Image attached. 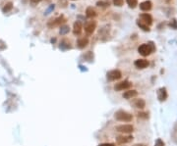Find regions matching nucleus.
Segmentation results:
<instances>
[{"label": "nucleus", "instance_id": "f257e3e1", "mask_svg": "<svg viewBox=\"0 0 177 146\" xmlns=\"http://www.w3.org/2000/svg\"><path fill=\"white\" fill-rule=\"evenodd\" d=\"M114 118L120 122H131L133 120V116L126 111L119 110L114 114Z\"/></svg>", "mask_w": 177, "mask_h": 146}, {"label": "nucleus", "instance_id": "f03ea898", "mask_svg": "<svg viewBox=\"0 0 177 146\" xmlns=\"http://www.w3.org/2000/svg\"><path fill=\"white\" fill-rule=\"evenodd\" d=\"M138 52L142 56L147 57V56H149L150 53H153V50H152V48H150V46L149 45V43H144V44H142V45L139 46Z\"/></svg>", "mask_w": 177, "mask_h": 146}, {"label": "nucleus", "instance_id": "7ed1b4c3", "mask_svg": "<svg viewBox=\"0 0 177 146\" xmlns=\"http://www.w3.org/2000/svg\"><path fill=\"white\" fill-rule=\"evenodd\" d=\"M106 77H107L108 81H117L119 78H121L122 74L119 70H112V71H109L107 73Z\"/></svg>", "mask_w": 177, "mask_h": 146}, {"label": "nucleus", "instance_id": "20e7f679", "mask_svg": "<svg viewBox=\"0 0 177 146\" xmlns=\"http://www.w3.org/2000/svg\"><path fill=\"white\" fill-rule=\"evenodd\" d=\"M132 87V82L128 81H124L121 82H118L114 85V89L116 91H121V90H126V89H129Z\"/></svg>", "mask_w": 177, "mask_h": 146}, {"label": "nucleus", "instance_id": "39448f33", "mask_svg": "<svg viewBox=\"0 0 177 146\" xmlns=\"http://www.w3.org/2000/svg\"><path fill=\"white\" fill-rule=\"evenodd\" d=\"M115 129L122 133H131L134 132V128L132 125H120L116 126Z\"/></svg>", "mask_w": 177, "mask_h": 146}, {"label": "nucleus", "instance_id": "423d86ee", "mask_svg": "<svg viewBox=\"0 0 177 146\" xmlns=\"http://www.w3.org/2000/svg\"><path fill=\"white\" fill-rule=\"evenodd\" d=\"M96 28V22L89 21V22H87L85 25V32L88 33V35H92V33L95 32Z\"/></svg>", "mask_w": 177, "mask_h": 146}, {"label": "nucleus", "instance_id": "0eeeda50", "mask_svg": "<svg viewBox=\"0 0 177 146\" xmlns=\"http://www.w3.org/2000/svg\"><path fill=\"white\" fill-rule=\"evenodd\" d=\"M66 20L65 18H64L63 15H61V16H59L58 18L54 19V20H50L49 22H48V27L49 28H53V27H56V26H59L61 25L62 23H65Z\"/></svg>", "mask_w": 177, "mask_h": 146}, {"label": "nucleus", "instance_id": "6e6552de", "mask_svg": "<svg viewBox=\"0 0 177 146\" xmlns=\"http://www.w3.org/2000/svg\"><path fill=\"white\" fill-rule=\"evenodd\" d=\"M140 21H142L143 23H145L146 25H148L149 27L150 25L153 24V17L150 16V14L148 13H143L140 15V19H139Z\"/></svg>", "mask_w": 177, "mask_h": 146}, {"label": "nucleus", "instance_id": "1a4fd4ad", "mask_svg": "<svg viewBox=\"0 0 177 146\" xmlns=\"http://www.w3.org/2000/svg\"><path fill=\"white\" fill-rule=\"evenodd\" d=\"M133 138L134 137L132 135H120V136L116 137V141H117V143L119 144H126L133 140Z\"/></svg>", "mask_w": 177, "mask_h": 146}, {"label": "nucleus", "instance_id": "9d476101", "mask_svg": "<svg viewBox=\"0 0 177 146\" xmlns=\"http://www.w3.org/2000/svg\"><path fill=\"white\" fill-rule=\"evenodd\" d=\"M157 98L160 101V102H163V101L166 100L167 98V91L165 87H160L159 90H157Z\"/></svg>", "mask_w": 177, "mask_h": 146}, {"label": "nucleus", "instance_id": "9b49d317", "mask_svg": "<svg viewBox=\"0 0 177 146\" xmlns=\"http://www.w3.org/2000/svg\"><path fill=\"white\" fill-rule=\"evenodd\" d=\"M134 65L137 67L138 69H146L149 66V61L146 59H138L135 61Z\"/></svg>", "mask_w": 177, "mask_h": 146}, {"label": "nucleus", "instance_id": "f8f14e48", "mask_svg": "<svg viewBox=\"0 0 177 146\" xmlns=\"http://www.w3.org/2000/svg\"><path fill=\"white\" fill-rule=\"evenodd\" d=\"M83 31V26L80 21H76L73 25V33L75 35H80Z\"/></svg>", "mask_w": 177, "mask_h": 146}, {"label": "nucleus", "instance_id": "ddd939ff", "mask_svg": "<svg viewBox=\"0 0 177 146\" xmlns=\"http://www.w3.org/2000/svg\"><path fill=\"white\" fill-rule=\"evenodd\" d=\"M152 7H153V3L150 0H146V1L140 3V9L142 11H147L148 12V11L152 9Z\"/></svg>", "mask_w": 177, "mask_h": 146}, {"label": "nucleus", "instance_id": "4468645a", "mask_svg": "<svg viewBox=\"0 0 177 146\" xmlns=\"http://www.w3.org/2000/svg\"><path fill=\"white\" fill-rule=\"evenodd\" d=\"M89 44V39L87 37H81V38L78 39L77 45L80 49H84V48Z\"/></svg>", "mask_w": 177, "mask_h": 146}, {"label": "nucleus", "instance_id": "2eb2a0df", "mask_svg": "<svg viewBox=\"0 0 177 146\" xmlns=\"http://www.w3.org/2000/svg\"><path fill=\"white\" fill-rule=\"evenodd\" d=\"M138 95V92L136 90H128V91H125L123 93V98L125 99H132L134 98V97H136Z\"/></svg>", "mask_w": 177, "mask_h": 146}, {"label": "nucleus", "instance_id": "dca6fc26", "mask_svg": "<svg viewBox=\"0 0 177 146\" xmlns=\"http://www.w3.org/2000/svg\"><path fill=\"white\" fill-rule=\"evenodd\" d=\"M86 16L87 18H90V19H93L96 16V11L93 8V7H88L86 10Z\"/></svg>", "mask_w": 177, "mask_h": 146}, {"label": "nucleus", "instance_id": "f3484780", "mask_svg": "<svg viewBox=\"0 0 177 146\" xmlns=\"http://www.w3.org/2000/svg\"><path fill=\"white\" fill-rule=\"evenodd\" d=\"M134 106L136 108H139V109H144V108L146 107V102L144 99H136L134 101Z\"/></svg>", "mask_w": 177, "mask_h": 146}, {"label": "nucleus", "instance_id": "a211bd4d", "mask_svg": "<svg viewBox=\"0 0 177 146\" xmlns=\"http://www.w3.org/2000/svg\"><path fill=\"white\" fill-rule=\"evenodd\" d=\"M137 26L140 29H142L143 31L144 32H150V27L148 25H146L145 23H143L142 21H140V20H137Z\"/></svg>", "mask_w": 177, "mask_h": 146}, {"label": "nucleus", "instance_id": "6ab92c4d", "mask_svg": "<svg viewBox=\"0 0 177 146\" xmlns=\"http://www.w3.org/2000/svg\"><path fill=\"white\" fill-rule=\"evenodd\" d=\"M70 32V28H69V26H67V25H63L60 27V29H59V33L61 35H67Z\"/></svg>", "mask_w": 177, "mask_h": 146}, {"label": "nucleus", "instance_id": "aec40b11", "mask_svg": "<svg viewBox=\"0 0 177 146\" xmlns=\"http://www.w3.org/2000/svg\"><path fill=\"white\" fill-rule=\"evenodd\" d=\"M12 9H13V3L12 2H8V3H6V4L4 5V7L2 8V12L6 14V13L10 12V11Z\"/></svg>", "mask_w": 177, "mask_h": 146}, {"label": "nucleus", "instance_id": "412c9836", "mask_svg": "<svg viewBox=\"0 0 177 146\" xmlns=\"http://www.w3.org/2000/svg\"><path fill=\"white\" fill-rule=\"evenodd\" d=\"M60 49L62 50H66V49H70L71 48V45H70V42L67 40H63L61 43H60V46H59Z\"/></svg>", "mask_w": 177, "mask_h": 146}, {"label": "nucleus", "instance_id": "4be33fe9", "mask_svg": "<svg viewBox=\"0 0 177 146\" xmlns=\"http://www.w3.org/2000/svg\"><path fill=\"white\" fill-rule=\"evenodd\" d=\"M126 2H127L128 6L132 9L136 8V7L138 6V0H126Z\"/></svg>", "mask_w": 177, "mask_h": 146}, {"label": "nucleus", "instance_id": "5701e85b", "mask_svg": "<svg viewBox=\"0 0 177 146\" xmlns=\"http://www.w3.org/2000/svg\"><path fill=\"white\" fill-rule=\"evenodd\" d=\"M169 27L171 29H177V20L176 19H172V20L169 22Z\"/></svg>", "mask_w": 177, "mask_h": 146}, {"label": "nucleus", "instance_id": "b1692460", "mask_svg": "<svg viewBox=\"0 0 177 146\" xmlns=\"http://www.w3.org/2000/svg\"><path fill=\"white\" fill-rule=\"evenodd\" d=\"M54 8H55V5L54 4H51V5H49V7L46 10V12H44V15H48V14H50L52 11L54 10Z\"/></svg>", "mask_w": 177, "mask_h": 146}, {"label": "nucleus", "instance_id": "393cba45", "mask_svg": "<svg viewBox=\"0 0 177 146\" xmlns=\"http://www.w3.org/2000/svg\"><path fill=\"white\" fill-rule=\"evenodd\" d=\"M124 4V0H113V5L117 7H121Z\"/></svg>", "mask_w": 177, "mask_h": 146}, {"label": "nucleus", "instance_id": "a878e982", "mask_svg": "<svg viewBox=\"0 0 177 146\" xmlns=\"http://www.w3.org/2000/svg\"><path fill=\"white\" fill-rule=\"evenodd\" d=\"M96 5L99 7H106V6H109V2H107V1H99L96 3Z\"/></svg>", "mask_w": 177, "mask_h": 146}, {"label": "nucleus", "instance_id": "bb28decb", "mask_svg": "<svg viewBox=\"0 0 177 146\" xmlns=\"http://www.w3.org/2000/svg\"><path fill=\"white\" fill-rule=\"evenodd\" d=\"M154 146H165V144H164V142L160 139V138H157L156 143H154Z\"/></svg>", "mask_w": 177, "mask_h": 146}, {"label": "nucleus", "instance_id": "cd10ccee", "mask_svg": "<svg viewBox=\"0 0 177 146\" xmlns=\"http://www.w3.org/2000/svg\"><path fill=\"white\" fill-rule=\"evenodd\" d=\"M138 117L139 118H142V119H148L149 118V116L147 113H139L138 114Z\"/></svg>", "mask_w": 177, "mask_h": 146}, {"label": "nucleus", "instance_id": "c85d7f7f", "mask_svg": "<svg viewBox=\"0 0 177 146\" xmlns=\"http://www.w3.org/2000/svg\"><path fill=\"white\" fill-rule=\"evenodd\" d=\"M148 43H149V45L150 46V48H152L153 52L156 51V45H154V43L153 42V41H150V42H148Z\"/></svg>", "mask_w": 177, "mask_h": 146}, {"label": "nucleus", "instance_id": "c756f323", "mask_svg": "<svg viewBox=\"0 0 177 146\" xmlns=\"http://www.w3.org/2000/svg\"><path fill=\"white\" fill-rule=\"evenodd\" d=\"M41 1V0H31V3L33 5H36L37 3H40Z\"/></svg>", "mask_w": 177, "mask_h": 146}, {"label": "nucleus", "instance_id": "7c9ffc66", "mask_svg": "<svg viewBox=\"0 0 177 146\" xmlns=\"http://www.w3.org/2000/svg\"><path fill=\"white\" fill-rule=\"evenodd\" d=\"M99 146H114V144H112V143H103V144H100Z\"/></svg>", "mask_w": 177, "mask_h": 146}, {"label": "nucleus", "instance_id": "2f4dec72", "mask_svg": "<svg viewBox=\"0 0 177 146\" xmlns=\"http://www.w3.org/2000/svg\"><path fill=\"white\" fill-rule=\"evenodd\" d=\"M22 2H23V3H24V4H26V3H27V2H28V0H22Z\"/></svg>", "mask_w": 177, "mask_h": 146}, {"label": "nucleus", "instance_id": "473e14b6", "mask_svg": "<svg viewBox=\"0 0 177 146\" xmlns=\"http://www.w3.org/2000/svg\"><path fill=\"white\" fill-rule=\"evenodd\" d=\"M72 1H75V0H72Z\"/></svg>", "mask_w": 177, "mask_h": 146}]
</instances>
